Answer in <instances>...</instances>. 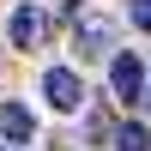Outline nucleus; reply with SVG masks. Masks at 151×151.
I'll return each mask as SVG.
<instances>
[{"label":"nucleus","instance_id":"f257e3e1","mask_svg":"<svg viewBox=\"0 0 151 151\" xmlns=\"http://www.w3.org/2000/svg\"><path fill=\"white\" fill-rule=\"evenodd\" d=\"M42 30H48V12L36 6V0H24V6L12 12V24H6L12 48H36V42H42Z\"/></svg>","mask_w":151,"mask_h":151},{"label":"nucleus","instance_id":"f03ea898","mask_svg":"<svg viewBox=\"0 0 151 151\" xmlns=\"http://www.w3.org/2000/svg\"><path fill=\"white\" fill-rule=\"evenodd\" d=\"M42 97H48V109H60V115H73V109H79V73L55 67V73L42 79Z\"/></svg>","mask_w":151,"mask_h":151},{"label":"nucleus","instance_id":"7ed1b4c3","mask_svg":"<svg viewBox=\"0 0 151 151\" xmlns=\"http://www.w3.org/2000/svg\"><path fill=\"white\" fill-rule=\"evenodd\" d=\"M139 85H145V67H139V55H115V67H109V91L115 97H139Z\"/></svg>","mask_w":151,"mask_h":151},{"label":"nucleus","instance_id":"20e7f679","mask_svg":"<svg viewBox=\"0 0 151 151\" xmlns=\"http://www.w3.org/2000/svg\"><path fill=\"white\" fill-rule=\"evenodd\" d=\"M109 36H115V24H109V18H97V12H79V42L91 48V55H103V48H109Z\"/></svg>","mask_w":151,"mask_h":151},{"label":"nucleus","instance_id":"39448f33","mask_svg":"<svg viewBox=\"0 0 151 151\" xmlns=\"http://www.w3.org/2000/svg\"><path fill=\"white\" fill-rule=\"evenodd\" d=\"M30 127H36V121H30V109H24V103H6V109H0V133H6L12 145L30 139Z\"/></svg>","mask_w":151,"mask_h":151},{"label":"nucleus","instance_id":"423d86ee","mask_svg":"<svg viewBox=\"0 0 151 151\" xmlns=\"http://www.w3.org/2000/svg\"><path fill=\"white\" fill-rule=\"evenodd\" d=\"M115 139H121V151H151V133L139 127V121H127V127H121Z\"/></svg>","mask_w":151,"mask_h":151},{"label":"nucleus","instance_id":"0eeeda50","mask_svg":"<svg viewBox=\"0 0 151 151\" xmlns=\"http://www.w3.org/2000/svg\"><path fill=\"white\" fill-rule=\"evenodd\" d=\"M133 24H145V30H151V0H133Z\"/></svg>","mask_w":151,"mask_h":151},{"label":"nucleus","instance_id":"6e6552de","mask_svg":"<svg viewBox=\"0 0 151 151\" xmlns=\"http://www.w3.org/2000/svg\"><path fill=\"white\" fill-rule=\"evenodd\" d=\"M145 103H151V91H145Z\"/></svg>","mask_w":151,"mask_h":151}]
</instances>
